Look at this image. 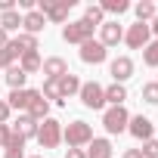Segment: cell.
Here are the masks:
<instances>
[{
	"instance_id": "2e32d148",
	"label": "cell",
	"mask_w": 158,
	"mask_h": 158,
	"mask_svg": "<svg viewBox=\"0 0 158 158\" xmlns=\"http://www.w3.org/2000/svg\"><path fill=\"white\" fill-rule=\"evenodd\" d=\"M25 115H28V118H34L37 124H40V121H47V118H50V99H44V96H40V90H37V96L31 99V106H28V112H25Z\"/></svg>"
},
{
	"instance_id": "603a6c76",
	"label": "cell",
	"mask_w": 158,
	"mask_h": 158,
	"mask_svg": "<svg viewBox=\"0 0 158 158\" xmlns=\"http://www.w3.org/2000/svg\"><path fill=\"white\" fill-rule=\"evenodd\" d=\"M25 81H28V74H25L19 65H10V68H6V84H10L13 90H25Z\"/></svg>"
},
{
	"instance_id": "5bb4252c",
	"label": "cell",
	"mask_w": 158,
	"mask_h": 158,
	"mask_svg": "<svg viewBox=\"0 0 158 158\" xmlns=\"http://www.w3.org/2000/svg\"><path fill=\"white\" fill-rule=\"evenodd\" d=\"M127 130H130L136 139H143V143H146V139H152V121H149L146 115H133V118H130V124H127Z\"/></svg>"
},
{
	"instance_id": "e0dca14e",
	"label": "cell",
	"mask_w": 158,
	"mask_h": 158,
	"mask_svg": "<svg viewBox=\"0 0 158 158\" xmlns=\"http://www.w3.org/2000/svg\"><path fill=\"white\" fill-rule=\"evenodd\" d=\"M87 158H112V143L106 136H93L90 149H87Z\"/></svg>"
},
{
	"instance_id": "8d00e7d4",
	"label": "cell",
	"mask_w": 158,
	"mask_h": 158,
	"mask_svg": "<svg viewBox=\"0 0 158 158\" xmlns=\"http://www.w3.org/2000/svg\"><path fill=\"white\" fill-rule=\"evenodd\" d=\"M6 10H16V0H0V13H6Z\"/></svg>"
},
{
	"instance_id": "836d02e7",
	"label": "cell",
	"mask_w": 158,
	"mask_h": 158,
	"mask_svg": "<svg viewBox=\"0 0 158 158\" xmlns=\"http://www.w3.org/2000/svg\"><path fill=\"white\" fill-rule=\"evenodd\" d=\"M6 149H25V139L13 133V136H10V143H6Z\"/></svg>"
},
{
	"instance_id": "8fae6325",
	"label": "cell",
	"mask_w": 158,
	"mask_h": 158,
	"mask_svg": "<svg viewBox=\"0 0 158 158\" xmlns=\"http://www.w3.org/2000/svg\"><path fill=\"white\" fill-rule=\"evenodd\" d=\"M40 71L47 74V81H59V77H65V74H68V62H65L62 56H50V59H44Z\"/></svg>"
},
{
	"instance_id": "1f68e13d",
	"label": "cell",
	"mask_w": 158,
	"mask_h": 158,
	"mask_svg": "<svg viewBox=\"0 0 158 158\" xmlns=\"http://www.w3.org/2000/svg\"><path fill=\"white\" fill-rule=\"evenodd\" d=\"M10 65H16V59H13V56H10L6 50H0V68H3V71H6Z\"/></svg>"
},
{
	"instance_id": "7c38bea8",
	"label": "cell",
	"mask_w": 158,
	"mask_h": 158,
	"mask_svg": "<svg viewBox=\"0 0 158 158\" xmlns=\"http://www.w3.org/2000/svg\"><path fill=\"white\" fill-rule=\"evenodd\" d=\"M37 127H40V124H37L34 118H28V115H19V118L13 121V127H10V130H13L16 136H22V139H34V136H37Z\"/></svg>"
},
{
	"instance_id": "4dcf8cb0",
	"label": "cell",
	"mask_w": 158,
	"mask_h": 158,
	"mask_svg": "<svg viewBox=\"0 0 158 158\" xmlns=\"http://www.w3.org/2000/svg\"><path fill=\"white\" fill-rule=\"evenodd\" d=\"M10 136H13V130H10V124H0V149H6V143H10Z\"/></svg>"
},
{
	"instance_id": "d590c367",
	"label": "cell",
	"mask_w": 158,
	"mask_h": 158,
	"mask_svg": "<svg viewBox=\"0 0 158 158\" xmlns=\"http://www.w3.org/2000/svg\"><path fill=\"white\" fill-rule=\"evenodd\" d=\"M65 158H87V152H84V149H68Z\"/></svg>"
},
{
	"instance_id": "3957f363",
	"label": "cell",
	"mask_w": 158,
	"mask_h": 158,
	"mask_svg": "<svg viewBox=\"0 0 158 158\" xmlns=\"http://www.w3.org/2000/svg\"><path fill=\"white\" fill-rule=\"evenodd\" d=\"M34 139L40 143V149H56V146L62 143V121H56V118L40 121V127H37V136H34Z\"/></svg>"
},
{
	"instance_id": "9c48e42d",
	"label": "cell",
	"mask_w": 158,
	"mask_h": 158,
	"mask_svg": "<svg viewBox=\"0 0 158 158\" xmlns=\"http://www.w3.org/2000/svg\"><path fill=\"white\" fill-rule=\"evenodd\" d=\"M109 74H112L115 84H124L127 77H133V59H130V56H118V59H112Z\"/></svg>"
},
{
	"instance_id": "cb8c5ba5",
	"label": "cell",
	"mask_w": 158,
	"mask_h": 158,
	"mask_svg": "<svg viewBox=\"0 0 158 158\" xmlns=\"http://www.w3.org/2000/svg\"><path fill=\"white\" fill-rule=\"evenodd\" d=\"M0 28H3L6 34L16 31V28H22V16H19V10H6V13H0Z\"/></svg>"
},
{
	"instance_id": "f546056e",
	"label": "cell",
	"mask_w": 158,
	"mask_h": 158,
	"mask_svg": "<svg viewBox=\"0 0 158 158\" xmlns=\"http://www.w3.org/2000/svg\"><path fill=\"white\" fill-rule=\"evenodd\" d=\"M139 155L143 158H158V139H146L143 149H139Z\"/></svg>"
},
{
	"instance_id": "d4e9b609",
	"label": "cell",
	"mask_w": 158,
	"mask_h": 158,
	"mask_svg": "<svg viewBox=\"0 0 158 158\" xmlns=\"http://www.w3.org/2000/svg\"><path fill=\"white\" fill-rule=\"evenodd\" d=\"M40 96H44V99H53L56 106H65V102H68V99H62V93H59V81H47V77H44Z\"/></svg>"
},
{
	"instance_id": "ab89813d",
	"label": "cell",
	"mask_w": 158,
	"mask_h": 158,
	"mask_svg": "<svg viewBox=\"0 0 158 158\" xmlns=\"http://www.w3.org/2000/svg\"><path fill=\"white\" fill-rule=\"evenodd\" d=\"M149 31H152V34H155V40H158V16L152 19V25H149Z\"/></svg>"
},
{
	"instance_id": "277c9868",
	"label": "cell",
	"mask_w": 158,
	"mask_h": 158,
	"mask_svg": "<svg viewBox=\"0 0 158 158\" xmlns=\"http://www.w3.org/2000/svg\"><path fill=\"white\" fill-rule=\"evenodd\" d=\"M127 124H130V112H127L124 106H109V109L102 112V127H106L109 133H124Z\"/></svg>"
},
{
	"instance_id": "f1b7e54d",
	"label": "cell",
	"mask_w": 158,
	"mask_h": 158,
	"mask_svg": "<svg viewBox=\"0 0 158 158\" xmlns=\"http://www.w3.org/2000/svg\"><path fill=\"white\" fill-rule=\"evenodd\" d=\"M143 102H149V106H158V81H149V84H143Z\"/></svg>"
},
{
	"instance_id": "44dd1931",
	"label": "cell",
	"mask_w": 158,
	"mask_h": 158,
	"mask_svg": "<svg viewBox=\"0 0 158 158\" xmlns=\"http://www.w3.org/2000/svg\"><path fill=\"white\" fill-rule=\"evenodd\" d=\"M133 13H136V19H139V22H146V25H149V22L158 16V6L152 3V0H139V3L133 6Z\"/></svg>"
},
{
	"instance_id": "8992f818",
	"label": "cell",
	"mask_w": 158,
	"mask_h": 158,
	"mask_svg": "<svg viewBox=\"0 0 158 158\" xmlns=\"http://www.w3.org/2000/svg\"><path fill=\"white\" fill-rule=\"evenodd\" d=\"M77 96H81V102H84L87 109H106V87H99L96 81H87V84H81Z\"/></svg>"
},
{
	"instance_id": "ac0fdd59",
	"label": "cell",
	"mask_w": 158,
	"mask_h": 158,
	"mask_svg": "<svg viewBox=\"0 0 158 158\" xmlns=\"http://www.w3.org/2000/svg\"><path fill=\"white\" fill-rule=\"evenodd\" d=\"M13 44H16L19 56H25V53H37V37H34V34L19 31V37H13Z\"/></svg>"
},
{
	"instance_id": "30bf717a",
	"label": "cell",
	"mask_w": 158,
	"mask_h": 158,
	"mask_svg": "<svg viewBox=\"0 0 158 158\" xmlns=\"http://www.w3.org/2000/svg\"><path fill=\"white\" fill-rule=\"evenodd\" d=\"M124 40V28L118 25V22H102L99 25V44L109 50V47H118Z\"/></svg>"
},
{
	"instance_id": "6da1fadb",
	"label": "cell",
	"mask_w": 158,
	"mask_h": 158,
	"mask_svg": "<svg viewBox=\"0 0 158 158\" xmlns=\"http://www.w3.org/2000/svg\"><path fill=\"white\" fill-rule=\"evenodd\" d=\"M62 139L68 143V149L90 146V139H93V127H90L87 121H71L68 127H62Z\"/></svg>"
},
{
	"instance_id": "4316f807",
	"label": "cell",
	"mask_w": 158,
	"mask_h": 158,
	"mask_svg": "<svg viewBox=\"0 0 158 158\" xmlns=\"http://www.w3.org/2000/svg\"><path fill=\"white\" fill-rule=\"evenodd\" d=\"M143 62H146L149 68H158V40H149V44L143 47Z\"/></svg>"
},
{
	"instance_id": "60d3db41",
	"label": "cell",
	"mask_w": 158,
	"mask_h": 158,
	"mask_svg": "<svg viewBox=\"0 0 158 158\" xmlns=\"http://www.w3.org/2000/svg\"><path fill=\"white\" fill-rule=\"evenodd\" d=\"M31 158H44V155H31Z\"/></svg>"
},
{
	"instance_id": "4fadbf2b",
	"label": "cell",
	"mask_w": 158,
	"mask_h": 158,
	"mask_svg": "<svg viewBox=\"0 0 158 158\" xmlns=\"http://www.w3.org/2000/svg\"><path fill=\"white\" fill-rule=\"evenodd\" d=\"M22 28H25V34H34V37H37V34L47 28V16L37 13V10H31V13L22 16Z\"/></svg>"
},
{
	"instance_id": "ffe728a7",
	"label": "cell",
	"mask_w": 158,
	"mask_h": 158,
	"mask_svg": "<svg viewBox=\"0 0 158 158\" xmlns=\"http://www.w3.org/2000/svg\"><path fill=\"white\" fill-rule=\"evenodd\" d=\"M77 90H81V81H77V74H65V77H59V93H62V99H68V96H74Z\"/></svg>"
},
{
	"instance_id": "5b68a950",
	"label": "cell",
	"mask_w": 158,
	"mask_h": 158,
	"mask_svg": "<svg viewBox=\"0 0 158 158\" xmlns=\"http://www.w3.org/2000/svg\"><path fill=\"white\" fill-rule=\"evenodd\" d=\"M62 40H65V44H87V40H93V25H87L84 19L68 22V25L62 28Z\"/></svg>"
},
{
	"instance_id": "74e56055",
	"label": "cell",
	"mask_w": 158,
	"mask_h": 158,
	"mask_svg": "<svg viewBox=\"0 0 158 158\" xmlns=\"http://www.w3.org/2000/svg\"><path fill=\"white\" fill-rule=\"evenodd\" d=\"M6 44H10V34H6L3 28H0V50H6Z\"/></svg>"
},
{
	"instance_id": "83f0119b",
	"label": "cell",
	"mask_w": 158,
	"mask_h": 158,
	"mask_svg": "<svg viewBox=\"0 0 158 158\" xmlns=\"http://www.w3.org/2000/svg\"><path fill=\"white\" fill-rule=\"evenodd\" d=\"M102 16H106V13H102V10H99V3H96V6H93V3H90V6H87V10H84V22H87V25H93V28H96V25H102V22H106V19H102Z\"/></svg>"
},
{
	"instance_id": "f35d334b",
	"label": "cell",
	"mask_w": 158,
	"mask_h": 158,
	"mask_svg": "<svg viewBox=\"0 0 158 158\" xmlns=\"http://www.w3.org/2000/svg\"><path fill=\"white\" fill-rule=\"evenodd\" d=\"M121 158H143V155H139V149H127Z\"/></svg>"
},
{
	"instance_id": "52a82bcc",
	"label": "cell",
	"mask_w": 158,
	"mask_h": 158,
	"mask_svg": "<svg viewBox=\"0 0 158 158\" xmlns=\"http://www.w3.org/2000/svg\"><path fill=\"white\" fill-rule=\"evenodd\" d=\"M149 40H152V31H149L146 22H136V25H130V28L124 31V44H127L130 50H143Z\"/></svg>"
},
{
	"instance_id": "d6a6232c",
	"label": "cell",
	"mask_w": 158,
	"mask_h": 158,
	"mask_svg": "<svg viewBox=\"0 0 158 158\" xmlns=\"http://www.w3.org/2000/svg\"><path fill=\"white\" fill-rule=\"evenodd\" d=\"M10 112H13V109L6 106V99H0V124H6V121H10Z\"/></svg>"
},
{
	"instance_id": "7402d4cb",
	"label": "cell",
	"mask_w": 158,
	"mask_h": 158,
	"mask_svg": "<svg viewBox=\"0 0 158 158\" xmlns=\"http://www.w3.org/2000/svg\"><path fill=\"white\" fill-rule=\"evenodd\" d=\"M40 65H44L40 53H25V56H19V68H22L25 74H34V71H40Z\"/></svg>"
},
{
	"instance_id": "484cf974",
	"label": "cell",
	"mask_w": 158,
	"mask_h": 158,
	"mask_svg": "<svg viewBox=\"0 0 158 158\" xmlns=\"http://www.w3.org/2000/svg\"><path fill=\"white\" fill-rule=\"evenodd\" d=\"M99 10H102V13H112V16H121V13L130 10V3H127V0H102Z\"/></svg>"
},
{
	"instance_id": "9a60e30c",
	"label": "cell",
	"mask_w": 158,
	"mask_h": 158,
	"mask_svg": "<svg viewBox=\"0 0 158 158\" xmlns=\"http://www.w3.org/2000/svg\"><path fill=\"white\" fill-rule=\"evenodd\" d=\"M34 96H37V90H28V87H25V90H13V93L6 96V106H10V109H19V112H22V109L28 112V106H31Z\"/></svg>"
},
{
	"instance_id": "d6986e66",
	"label": "cell",
	"mask_w": 158,
	"mask_h": 158,
	"mask_svg": "<svg viewBox=\"0 0 158 158\" xmlns=\"http://www.w3.org/2000/svg\"><path fill=\"white\" fill-rule=\"evenodd\" d=\"M106 102L109 106H124L127 102V87L124 84H109L106 87Z\"/></svg>"
},
{
	"instance_id": "ba28073f",
	"label": "cell",
	"mask_w": 158,
	"mask_h": 158,
	"mask_svg": "<svg viewBox=\"0 0 158 158\" xmlns=\"http://www.w3.org/2000/svg\"><path fill=\"white\" fill-rule=\"evenodd\" d=\"M109 59V50L93 37V40H87V44H81V62H87V65H102Z\"/></svg>"
},
{
	"instance_id": "7a4b0ae2",
	"label": "cell",
	"mask_w": 158,
	"mask_h": 158,
	"mask_svg": "<svg viewBox=\"0 0 158 158\" xmlns=\"http://www.w3.org/2000/svg\"><path fill=\"white\" fill-rule=\"evenodd\" d=\"M74 6V0H37V13L47 16V22L62 25L68 19V10Z\"/></svg>"
},
{
	"instance_id": "e575fe53",
	"label": "cell",
	"mask_w": 158,
	"mask_h": 158,
	"mask_svg": "<svg viewBox=\"0 0 158 158\" xmlns=\"http://www.w3.org/2000/svg\"><path fill=\"white\" fill-rule=\"evenodd\" d=\"M3 158H25V149H3Z\"/></svg>"
}]
</instances>
